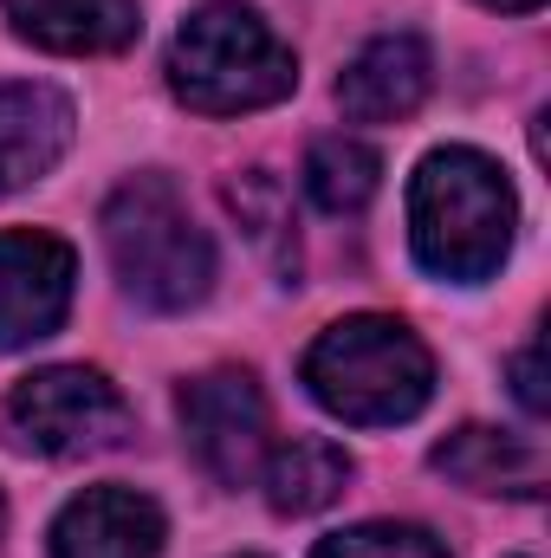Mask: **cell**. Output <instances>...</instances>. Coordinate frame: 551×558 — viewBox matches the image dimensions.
I'll use <instances>...</instances> for the list:
<instances>
[{
    "label": "cell",
    "instance_id": "cell-10",
    "mask_svg": "<svg viewBox=\"0 0 551 558\" xmlns=\"http://www.w3.org/2000/svg\"><path fill=\"white\" fill-rule=\"evenodd\" d=\"M72 98L59 85H0V195H20L72 149Z\"/></svg>",
    "mask_w": 551,
    "mask_h": 558
},
{
    "label": "cell",
    "instance_id": "cell-4",
    "mask_svg": "<svg viewBox=\"0 0 551 558\" xmlns=\"http://www.w3.org/2000/svg\"><path fill=\"white\" fill-rule=\"evenodd\" d=\"M105 247L118 286L149 312H188L215 292V241L169 175H137L105 202Z\"/></svg>",
    "mask_w": 551,
    "mask_h": 558
},
{
    "label": "cell",
    "instance_id": "cell-2",
    "mask_svg": "<svg viewBox=\"0 0 551 558\" xmlns=\"http://www.w3.org/2000/svg\"><path fill=\"white\" fill-rule=\"evenodd\" d=\"M305 390L351 428H396L428 410L434 357L403 318L357 312L318 331L305 351Z\"/></svg>",
    "mask_w": 551,
    "mask_h": 558
},
{
    "label": "cell",
    "instance_id": "cell-15",
    "mask_svg": "<svg viewBox=\"0 0 551 558\" xmlns=\"http://www.w3.org/2000/svg\"><path fill=\"white\" fill-rule=\"evenodd\" d=\"M311 558H448V546L428 526H403V520H370V526H344L331 539H318Z\"/></svg>",
    "mask_w": 551,
    "mask_h": 558
},
{
    "label": "cell",
    "instance_id": "cell-1",
    "mask_svg": "<svg viewBox=\"0 0 551 558\" xmlns=\"http://www.w3.org/2000/svg\"><path fill=\"white\" fill-rule=\"evenodd\" d=\"M519 234V195L506 169L467 143L421 156L409 182V247L434 279L480 286L506 267Z\"/></svg>",
    "mask_w": 551,
    "mask_h": 558
},
{
    "label": "cell",
    "instance_id": "cell-6",
    "mask_svg": "<svg viewBox=\"0 0 551 558\" xmlns=\"http://www.w3.org/2000/svg\"><path fill=\"white\" fill-rule=\"evenodd\" d=\"M175 410H182V435H188L195 461L221 487L260 481V468L273 454V410H267L254 371H208V377L182 384Z\"/></svg>",
    "mask_w": 551,
    "mask_h": 558
},
{
    "label": "cell",
    "instance_id": "cell-17",
    "mask_svg": "<svg viewBox=\"0 0 551 558\" xmlns=\"http://www.w3.org/2000/svg\"><path fill=\"white\" fill-rule=\"evenodd\" d=\"M539 351H546V344L532 338V344L513 357V390H519V403H526L532 416H546V403H551V397H546V371H539Z\"/></svg>",
    "mask_w": 551,
    "mask_h": 558
},
{
    "label": "cell",
    "instance_id": "cell-18",
    "mask_svg": "<svg viewBox=\"0 0 551 558\" xmlns=\"http://www.w3.org/2000/svg\"><path fill=\"white\" fill-rule=\"evenodd\" d=\"M480 7H500V13H539L546 0H480Z\"/></svg>",
    "mask_w": 551,
    "mask_h": 558
},
{
    "label": "cell",
    "instance_id": "cell-16",
    "mask_svg": "<svg viewBox=\"0 0 551 558\" xmlns=\"http://www.w3.org/2000/svg\"><path fill=\"white\" fill-rule=\"evenodd\" d=\"M228 208L247 221V234L260 241V247H273V260L285 267L292 260V228H285V195H279V182L267 169H254V175H241V182H228Z\"/></svg>",
    "mask_w": 551,
    "mask_h": 558
},
{
    "label": "cell",
    "instance_id": "cell-13",
    "mask_svg": "<svg viewBox=\"0 0 551 558\" xmlns=\"http://www.w3.org/2000/svg\"><path fill=\"white\" fill-rule=\"evenodd\" d=\"M344 481H351V454L338 441H325V435L279 441L267 454V468H260V487H267L273 513H292V520L298 513H325L344 494Z\"/></svg>",
    "mask_w": 551,
    "mask_h": 558
},
{
    "label": "cell",
    "instance_id": "cell-11",
    "mask_svg": "<svg viewBox=\"0 0 551 558\" xmlns=\"http://www.w3.org/2000/svg\"><path fill=\"white\" fill-rule=\"evenodd\" d=\"M7 26L39 52H124L143 13L137 0H7Z\"/></svg>",
    "mask_w": 551,
    "mask_h": 558
},
{
    "label": "cell",
    "instance_id": "cell-12",
    "mask_svg": "<svg viewBox=\"0 0 551 558\" xmlns=\"http://www.w3.org/2000/svg\"><path fill=\"white\" fill-rule=\"evenodd\" d=\"M434 474H448L467 494H539L546 487V448L506 428H454L448 441H434Z\"/></svg>",
    "mask_w": 551,
    "mask_h": 558
},
{
    "label": "cell",
    "instance_id": "cell-14",
    "mask_svg": "<svg viewBox=\"0 0 551 558\" xmlns=\"http://www.w3.org/2000/svg\"><path fill=\"white\" fill-rule=\"evenodd\" d=\"M383 182V156L364 137H318L305 149V195L325 215H357Z\"/></svg>",
    "mask_w": 551,
    "mask_h": 558
},
{
    "label": "cell",
    "instance_id": "cell-7",
    "mask_svg": "<svg viewBox=\"0 0 551 558\" xmlns=\"http://www.w3.org/2000/svg\"><path fill=\"white\" fill-rule=\"evenodd\" d=\"M78 286V254L59 234L7 228L0 234V351L39 344L65 325Z\"/></svg>",
    "mask_w": 551,
    "mask_h": 558
},
{
    "label": "cell",
    "instance_id": "cell-5",
    "mask_svg": "<svg viewBox=\"0 0 551 558\" xmlns=\"http://www.w3.org/2000/svg\"><path fill=\"white\" fill-rule=\"evenodd\" d=\"M0 422H7V441L52 454V461H78V454H105L131 435V403L118 397V384L105 371L52 364L7 390Z\"/></svg>",
    "mask_w": 551,
    "mask_h": 558
},
{
    "label": "cell",
    "instance_id": "cell-3",
    "mask_svg": "<svg viewBox=\"0 0 551 558\" xmlns=\"http://www.w3.org/2000/svg\"><path fill=\"white\" fill-rule=\"evenodd\" d=\"M169 92L201 118L267 111L298 92V59L254 7H201L169 39Z\"/></svg>",
    "mask_w": 551,
    "mask_h": 558
},
{
    "label": "cell",
    "instance_id": "cell-8",
    "mask_svg": "<svg viewBox=\"0 0 551 558\" xmlns=\"http://www.w3.org/2000/svg\"><path fill=\"white\" fill-rule=\"evenodd\" d=\"M162 507L137 487H85L52 520V558H156Z\"/></svg>",
    "mask_w": 551,
    "mask_h": 558
},
{
    "label": "cell",
    "instance_id": "cell-9",
    "mask_svg": "<svg viewBox=\"0 0 551 558\" xmlns=\"http://www.w3.org/2000/svg\"><path fill=\"white\" fill-rule=\"evenodd\" d=\"M428 85H434L428 46H421L415 33H383V39H370V46L344 65V78H338V111H344L351 124H396V118L421 111Z\"/></svg>",
    "mask_w": 551,
    "mask_h": 558
},
{
    "label": "cell",
    "instance_id": "cell-19",
    "mask_svg": "<svg viewBox=\"0 0 551 558\" xmlns=\"http://www.w3.org/2000/svg\"><path fill=\"white\" fill-rule=\"evenodd\" d=\"M0 533H7V500H0Z\"/></svg>",
    "mask_w": 551,
    "mask_h": 558
}]
</instances>
